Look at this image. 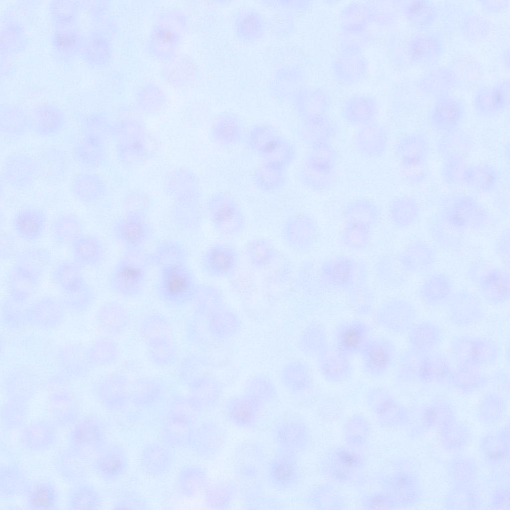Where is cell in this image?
<instances>
[{
    "label": "cell",
    "instance_id": "21",
    "mask_svg": "<svg viewBox=\"0 0 510 510\" xmlns=\"http://www.w3.org/2000/svg\"><path fill=\"white\" fill-rule=\"evenodd\" d=\"M418 295L425 304L439 306L446 304L453 292L451 280L446 274L434 272L428 274L418 287Z\"/></svg>",
    "mask_w": 510,
    "mask_h": 510
},
{
    "label": "cell",
    "instance_id": "10",
    "mask_svg": "<svg viewBox=\"0 0 510 510\" xmlns=\"http://www.w3.org/2000/svg\"><path fill=\"white\" fill-rule=\"evenodd\" d=\"M357 262L352 257L338 255L324 261L319 269V279L324 287L345 290L353 287L357 276Z\"/></svg>",
    "mask_w": 510,
    "mask_h": 510
},
{
    "label": "cell",
    "instance_id": "35",
    "mask_svg": "<svg viewBox=\"0 0 510 510\" xmlns=\"http://www.w3.org/2000/svg\"><path fill=\"white\" fill-rule=\"evenodd\" d=\"M449 312L453 316H466L472 319L481 310L480 299L474 292L466 289L453 291L447 303Z\"/></svg>",
    "mask_w": 510,
    "mask_h": 510
},
{
    "label": "cell",
    "instance_id": "20",
    "mask_svg": "<svg viewBox=\"0 0 510 510\" xmlns=\"http://www.w3.org/2000/svg\"><path fill=\"white\" fill-rule=\"evenodd\" d=\"M48 402L53 420L58 427L70 426L79 419V409L76 398L66 388L55 389L50 394Z\"/></svg>",
    "mask_w": 510,
    "mask_h": 510
},
{
    "label": "cell",
    "instance_id": "50",
    "mask_svg": "<svg viewBox=\"0 0 510 510\" xmlns=\"http://www.w3.org/2000/svg\"><path fill=\"white\" fill-rule=\"evenodd\" d=\"M26 305H19L8 298L5 299L1 308V319L3 324L10 329H18L26 326Z\"/></svg>",
    "mask_w": 510,
    "mask_h": 510
},
{
    "label": "cell",
    "instance_id": "32",
    "mask_svg": "<svg viewBox=\"0 0 510 510\" xmlns=\"http://www.w3.org/2000/svg\"><path fill=\"white\" fill-rule=\"evenodd\" d=\"M101 497L95 488L87 482L75 486L69 492L66 509L70 510H98Z\"/></svg>",
    "mask_w": 510,
    "mask_h": 510
},
{
    "label": "cell",
    "instance_id": "14",
    "mask_svg": "<svg viewBox=\"0 0 510 510\" xmlns=\"http://www.w3.org/2000/svg\"><path fill=\"white\" fill-rule=\"evenodd\" d=\"M11 227L14 234L20 240L34 243L44 235L48 224L46 212L38 207H26L13 215Z\"/></svg>",
    "mask_w": 510,
    "mask_h": 510
},
{
    "label": "cell",
    "instance_id": "5",
    "mask_svg": "<svg viewBox=\"0 0 510 510\" xmlns=\"http://www.w3.org/2000/svg\"><path fill=\"white\" fill-rule=\"evenodd\" d=\"M207 208L210 222L219 235L232 237L243 232L245 224L243 211L230 195L222 192L214 194Z\"/></svg>",
    "mask_w": 510,
    "mask_h": 510
},
{
    "label": "cell",
    "instance_id": "39",
    "mask_svg": "<svg viewBox=\"0 0 510 510\" xmlns=\"http://www.w3.org/2000/svg\"><path fill=\"white\" fill-rule=\"evenodd\" d=\"M98 177L92 173H80L74 177L72 190L74 196L82 203L92 204L101 196Z\"/></svg>",
    "mask_w": 510,
    "mask_h": 510
},
{
    "label": "cell",
    "instance_id": "33",
    "mask_svg": "<svg viewBox=\"0 0 510 510\" xmlns=\"http://www.w3.org/2000/svg\"><path fill=\"white\" fill-rule=\"evenodd\" d=\"M333 130L332 124L319 117L302 121L299 128L301 139L312 148L327 145Z\"/></svg>",
    "mask_w": 510,
    "mask_h": 510
},
{
    "label": "cell",
    "instance_id": "60",
    "mask_svg": "<svg viewBox=\"0 0 510 510\" xmlns=\"http://www.w3.org/2000/svg\"><path fill=\"white\" fill-rule=\"evenodd\" d=\"M292 473L291 467L286 463L277 465L275 471V475L277 478H280L283 481L285 480H288L291 476Z\"/></svg>",
    "mask_w": 510,
    "mask_h": 510
},
{
    "label": "cell",
    "instance_id": "44",
    "mask_svg": "<svg viewBox=\"0 0 510 510\" xmlns=\"http://www.w3.org/2000/svg\"><path fill=\"white\" fill-rule=\"evenodd\" d=\"M67 311L81 315L88 312L94 304L95 295L88 284L82 289L60 298Z\"/></svg>",
    "mask_w": 510,
    "mask_h": 510
},
{
    "label": "cell",
    "instance_id": "37",
    "mask_svg": "<svg viewBox=\"0 0 510 510\" xmlns=\"http://www.w3.org/2000/svg\"><path fill=\"white\" fill-rule=\"evenodd\" d=\"M91 468L105 481L116 478L123 468L122 458L115 447L105 448L91 463Z\"/></svg>",
    "mask_w": 510,
    "mask_h": 510
},
{
    "label": "cell",
    "instance_id": "46",
    "mask_svg": "<svg viewBox=\"0 0 510 510\" xmlns=\"http://www.w3.org/2000/svg\"><path fill=\"white\" fill-rule=\"evenodd\" d=\"M398 150L400 162L406 172L424 166L425 149L412 139H406L400 144Z\"/></svg>",
    "mask_w": 510,
    "mask_h": 510
},
{
    "label": "cell",
    "instance_id": "53",
    "mask_svg": "<svg viewBox=\"0 0 510 510\" xmlns=\"http://www.w3.org/2000/svg\"><path fill=\"white\" fill-rule=\"evenodd\" d=\"M392 359V353L386 347L377 345L367 350L365 360L370 369L379 373L387 369Z\"/></svg>",
    "mask_w": 510,
    "mask_h": 510
},
{
    "label": "cell",
    "instance_id": "51",
    "mask_svg": "<svg viewBox=\"0 0 510 510\" xmlns=\"http://www.w3.org/2000/svg\"><path fill=\"white\" fill-rule=\"evenodd\" d=\"M413 331V340L416 350L428 351L437 345L439 332L433 324H421Z\"/></svg>",
    "mask_w": 510,
    "mask_h": 510
},
{
    "label": "cell",
    "instance_id": "43",
    "mask_svg": "<svg viewBox=\"0 0 510 510\" xmlns=\"http://www.w3.org/2000/svg\"><path fill=\"white\" fill-rule=\"evenodd\" d=\"M1 131L7 136L19 138L31 128V117L18 111H6L0 116Z\"/></svg>",
    "mask_w": 510,
    "mask_h": 510
},
{
    "label": "cell",
    "instance_id": "52",
    "mask_svg": "<svg viewBox=\"0 0 510 510\" xmlns=\"http://www.w3.org/2000/svg\"><path fill=\"white\" fill-rule=\"evenodd\" d=\"M98 139L94 133H88L75 146L76 158L84 164L93 166L97 160Z\"/></svg>",
    "mask_w": 510,
    "mask_h": 510
},
{
    "label": "cell",
    "instance_id": "54",
    "mask_svg": "<svg viewBox=\"0 0 510 510\" xmlns=\"http://www.w3.org/2000/svg\"><path fill=\"white\" fill-rule=\"evenodd\" d=\"M80 36L72 30L57 32L53 38V44L60 54L68 55L76 51L80 45Z\"/></svg>",
    "mask_w": 510,
    "mask_h": 510
},
{
    "label": "cell",
    "instance_id": "45",
    "mask_svg": "<svg viewBox=\"0 0 510 510\" xmlns=\"http://www.w3.org/2000/svg\"><path fill=\"white\" fill-rule=\"evenodd\" d=\"M366 336V330L362 325L356 323H349L338 332L337 344L342 351L352 352L361 348Z\"/></svg>",
    "mask_w": 510,
    "mask_h": 510
},
{
    "label": "cell",
    "instance_id": "28",
    "mask_svg": "<svg viewBox=\"0 0 510 510\" xmlns=\"http://www.w3.org/2000/svg\"><path fill=\"white\" fill-rule=\"evenodd\" d=\"M373 227L372 224L363 221L346 219L340 235L342 244L354 253L365 251L371 244Z\"/></svg>",
    "mask_w": 510,
    "mask_h": 510
},
{
    "label": "cell",
    "instance_id": "13",
    "mask_svg": "<svg viewBox=\"0 0 510 510\" xmlns=\"http://www.w3.org/2000/svg\"><path fill=\"white\" fill-rule=\"evenodd\" d=\"M436 259V251L431 244L415 240L408 243L401 250L398 256V263L405 273L417 275L429 272Z\"/></svg>",
    "mask_w": 510,
    "mask_h": 510
},
{
    "label": "cell",
    "instance_id": "24",
    "mask_svg": "<svg viewBox=\"0 0 510 510\" xmlns=\"http://www.w3.org/2000/svg\"><path fill=\"white\" fill-rule=\"evenodd\" d=\"M66 123L63 112L52 105L38 108L31 117V129L42 137H51L59 133Z\"/></svg>",
    "mask_w": 510,
    "mask_h": 510
},
{
    "label": "cell",
    "instance_id": "42",
    "mask_svg": "<svg viewBox=\"0 0 510 510\" xmlns=\"http://www.w3.org/2000/svg\"><path fill=\"white\" fill-rule=\"evenodd\" d=\"M418 215L415 204L404 199L394 201L388 210V217L391 223L401 229L407 228L414 224L418 219Z\"/></svg>",
    "mask_w": 510,
    "mask_h": 510
},
{
    "label": "cell",
    "instance_id": "48",
    "mask_svg": "<svg viewBox=\"0 0 510 510\" xmlns=\"http://www.w3.org/2000/svg\"><path fill=\"white\" fill-rule=\"evenodd\" d=\"M51 255L47 250L37 247H28L18 249L11 259L45 271L51 263Z\"/></svg>",
    "mask_w": 510,
    "mask_h": 510
},
{
    "label": "cell",
    "instance_id": "9",
    "mask_svg": "<svg viewBox=\"0 0 510 510\" xmlns=\"http://www.w3.org/2000/svg\"><path fill=\"white\" fill-rule=\"evenodd\" d=\"M26 326L43 331L57 328L64 320L66 309L61 298L40 297L25 306Z\"/></svg>",
    "mask_w": 510,
    "mask_h": 510
},
{
    "label": "cell",
    "instance_id": "3",
    "mask_svg": "<svg viewBox=\"0 0 510 510\" xmlns=\"http://www.w3.org/2000/svg\"><path fill=\"white\" fill-rule=\"evenodd\" d=\"M336 156L328 145L312 148L298 169L300 182L313 190H322L331 185L333 181Z\"/></svg>",
    "mask_w": 510,
    "mask_h": 510
},
{
    "label": "cell",
    "instance_id": "6",
    "mask_svg": "<svg viewBox=\"0 0 510 510\" xmlns=\"http://www.w3.org/2000/svg\"><path fill=\"white\" fill-rule=\"evenodd\" d=\"M68 442L69 447L88 457L100 454L106 447L103 422L93 415L79 419L69 433Z\"/></svg>",
    "mask_w": 510,
    "mask_h": 510
},
{
    "label": "cell",
    "instance_id": "1",
    "mask_svg": "<svg viewBox=\"0 0 510 510\" xmlns=\"http://www.w3.org/2000/svg\"><path fill=\"white\" fill-rule=\"evenodd\" d=\"M150 254L152 267L157 271L154 290L159 299L174 307L194 301L200 284L188 263L184 245L176 239H165Z\"/></svg>",
    "mask_w": 510,
    "mask_h": 510
},
{
    "label": "cell",
    "instance_id": "40",
    "mask_svg": "<svg viewBox=\"0 0 510 510\" xmlns=\"http://www.w3.org/2000/svg\"><path fill=\"white\" fill-rule=\"evenodd\" d=\"M246 255L251 265L257 269L270 265L276 257V251L270 242L262 238L255 239L246 247Z\"/></svg>",
    "mask_w": 510,
    "mask_h": 510
},
{
    "label": "cell",
    "instance_id": "56",
    "mask_svg": "<svg viewBox=\"0 0 510 510\" xmlns=\"http://www.w3.org/2000/svg\"><path fill=\"white\" fill-rule=\"evenodd\" d=\"M87 44L85 52L88 59L92 62L100 60L106 49L102 38L99 36L92 37Z\"/></svg>",
    "mask_w": 510,
    "mask_h": 510
},
{
    "label": "cell",
    "instance_id": "41",
    "mask_svg": "<svg viewBox=\"0 0 510 510\" xmlns=\"http://www.w3.org/2000/svg\"><path fill=\"white\" fill-rule=\"evenodd\" d=\"M27 403L12 399H6L1 409V422L7 431L22 429L28 418Z\"/></svg>",
    "mask_w": 510,
    "mask_h": 510
},
{
    "label": "cell",
    "instance_id": "17",
    "mask_svg": "<svg viewBox=\"0 0 510 510\" xmlns=\"http://www.w3.org/2000/svg\"><path fill=\"white\" fill-rule=\"evenodd\" d=\"M472 202L460 201L442 213L444 224L455 231L482 227L486 223V215Z\"/></svg>",
    "mask_w": 510,
    "mask_h": 510
},
{
    "label": "cell",
    "instance_id": "27",
    "mask_svg": "<svg viewBox=\"0 0 510 510\" xmlns=\"http://www.w3.org/2000/svg\"><path fill=\"white\" fill-rule=\"evenodd\" d=\"M26 509L55 510L59 509V496L53 483L43 479L31 483L25 494Z\"/></svg>",
    "mask_w": 510,
    "mask_h": 510
},
{
    "label": "cell",
    "instance_id": "26",
    "mask_svg": "<svg viewBox=\"0 0 510 510\" xmlns=\"http://www.w3.org/2000/svg\"><path fill=\"white\" fill-rule=\"evenodd\" d=\"M246 130L242 121L230 114L219 117L213 124L212 134L215 142L224 147L238 145L244 140Z\"/></svg>",
    "mask_w": 510,
    "mask_h": 510
},
{
    "label": "cell",
    "instance_id": "12",
    "mask_svg": "<svg viewBox=\"0 0 510 510\" xmlns=\"http://www.w3.org/2000/svg\"><path fill=\"white\" fill-rule=\"evenodd\" d=\"M38 161L32 156L22 154L7 157L3 164V177L12 188L24 189L31 186L40 173Z\"/></svg>",
    "mask_w": 510,
    "mask_h": 510
},
{
    "label": "cell",
    "instance_id": "19",
    "mask_svg": "<svg viewBox=\"0 0 510 510\" xmlns=\"http://www.w3.org/2000/svg\"><path fill=\"white\" fill-rule=\"evenodd\" d=\"M477 284L481 295L493 303H502L510 293L509 273L497 267L484 268L478 273Z\"/></svg>",
    "mask_w": 510,
    "mask_h": 510
},
{
    "label": "cell",
    "instance_id": "16",
    "mask_svg": "<svg viewBox=\"0 0 510 510\" xmlns=\"http://www.w3.org/2000/svg\"><path fill=\"white\" fill-rule=\"evenodd\" d=\"M53 466L60 476L73 486L87 482L91 468L89 457L69 447L56 456Z\"/></svg>",
    "mask_w": 510,
    "mask_h": 510
},
{
    "label": "cell",
    "instance_id": "29",
    "mask_svg": "<svg viewBox=\"0 0 510 510\" xmlns=\"http://www.w3.org/2000/svg\"><path fill=\"white\" fill-rule=\"evenodd\" d=\"M35 382L32 374L23 369L12 370L3 382V389L6 399H15L28 403L35 392Z\"/></svg>",
    "mask_w": 510,
    "mask_h": 510
},
{
    "label": "cell",
    "instance_id": "11",
    "mask_svg": "<svg viewBox=\"0 0 510 510\" xmlns=\"http://www.w3.org/2000/svg\"><path fill=\"white\" fill-rule=\"evenodd\" d=\"M70 242L72 260L81 269H96L105 262L107 249L99 236L82 233Z\"/></svg>",
    "mask_w": 510,
    "mask_h": 510
},
{
    "label": "cell",
    "instance_id": "15",
    "mask_svg": "<svg viewBox=\"0 0 510 510\" xmlns=\"http://www.w3.org/2000/svg\"><path fill=\"white\" fill-rule=\"evenodd\" d=\"M52 420L41 419L26 425L19 437L21 445L26 450L43 452L54 447L58 441L57 428Z\"/></svg>",
    "mask_w": 510,
    "mask_h": 510
},
{
    "label": "cell",
    "instance_id": "49",
    "mask_svg": "<svg viewBox=\"0 0 510 510\" xmlns=\"http://www.w3.org/2000/svg\"><path fill=\"white\" fill-rule=\"evenodd\" d=\"M461 114L459 103L453 100H444L436 105L434 119L438 125L448 127L454 125L459 120Z\"/></svg>",
    "mask_w": 510,
    "mask_h": 510
},
{
    "label": "cell",
    "instance_id": "55",
    "mask_svg": "<svg viewBox=\"0 0 510 510\" xmlns=\"http://www.w3.org/2000/svg\"><path fill=\"white\" fill-rule=\"evenodd\" d=\"M509 91L498 87L488 90L482 97L483 108L486 112H496L506 105Z\"/></svg>",
    "mask_w": 510,
    "mask_h": 510
},
{
    "label": "cell",
    "instance_id": "25",
    "mask_svg": "<svg viewBox=\"0 0 510 510\" xmlns=\"http://www.w3.org/2000/svg\"><path fill=\"white\" fill-rule=\"evenodd\" d=\"M31 483L24 469L18 464L10 463L0 467V498L6 499L25 495Z\"/></svg>",
    "mask_w": 510,
    "mask_h": 510
},
{
    "label": "cell",
    "instance_id": "7",
    "mask_svg": "<svg viewBox=\"0 0 510 510\" xmlns=\"http://www.w3.org/2000/svg\"><path fill=\"white\" fill-rule=\"evenodd\" d=\"M44 271L26 263L15 262L5 277L7 298L19 305L28 304L36 292Z\"/></svg>",
    "mask_w": 510,
    "mask_h": 510
},
{
    "label": "cell",
    "instance_id": "23",
    "mask_svg": "<svg viewBox=\"0 0 510 510\" xmlns=\"http://www.w3.org/2000/svg\"><path fill=\"white\" fill-rule=\"evenodd\" d=\"M50 279L62 295L78 291L89 284L82 269L73 260L57 263L51 271Z\"/></svg>",
    "mask_w": 510,
    "mask_h": 510
},
{
    "label": "cell",
    "instance_id": "22",
    "mask_svg": "<svg viewBox=\"0 0 510 510\" xmlns=\"http://www.w3.org/2000/svg\"><path fill=\"white\" fill-rule=\"evenodd\" d=\"M60 371L72 379H82L88 376L91 365L86 357L85 348L76 344H68L57 353Z\"/></svg>",
    "mask_w": 510,
    "mask_h": 510
},
{
    "label": "cell",
    "instance_id": "47",
    "mask_svg": "<svg viewBox=\"0 0 510 510\" xmlns=\"http://www.w3.org/2000/svg\"><path fill=\"white\" fill-rule=\"evenodd\" d=\"M344 215L346 219L361 220L372 225L377 223L381 217L376 205L366 200H356L349 204L345 209Z\"/></svg>",
    "mask_w": 510,
    "mask_h": 510
},
{
    "label": "cell",
    "instance_id": "57",
    "mask_svg": "<svg viewBox=\"0 0 510 510\" xmlns=\"http://www.w3.org/2000/svg\"><path fill=\"white\" fill-rule=\"evenodd\" d=\"M509 231L506 230L501 235L498 240L497 243L498 252L502 255H506L509 253Z\"/></svg>",
    "mask_w": 510,
    "mask_h": 510
},
{
    "label": "cell",
    "instance_id": "8",
    "mask_svg": "<svg viewBox=\"0 0 510 510\" xmlns=\"http://www.w3.org/2000/svg\"><path fill=\"white\" fill-rule=\"evenodd\" d=\"M239 262L236 248L227 243H216L203 253L200 266L203 273L212 278H225L234 275Z\"/></svg>",
    "mask_w": 510,
    "mask_h": 510
},
{
    "label": "cell",
    "instance_id": "59",
    "mask_svg": "<svg viewBox=\"0 0 510 510\" xmlns=\"http://www.w3.org/2000/svg\"><path fill=\"white\" fill-rule=\"evenodd\" d=\"M340 461L345 466H354L358 462L356 455L347 451H342L339 454Z\"/></svg>",
    "mask_w": 510,
    "mask_h": 510
},
{
    "label": "cell",
    "instance_id": "61",
    "mask_svg": "<svg viewBox=\"0 0 510 510\" xmlns=\"http://www.w3.org/2000/svg\"><path fill=\"white\" fill-rule=\"evenodd\" d=\"M372 502L373 503V507H384L387 505L386 498L383 496L375 497L373 498Z\"/></svg>",
    "mask_w": 510,
    "mask_h": 510
},
{
    "label": "cell",
    "instance_id": "2",
    "mask_svg": "<svg viewBox=\"0 0 510 510\" xmlns=\"http://www.w3.org/2000/svg\"><path fill=\"white\" fill-rule=\"evenodd\" d=\"M152 268L150 251L124 252L110 271L107 284L123 298L137 297L144 292Z\"/></svg>",
    "mask_w": 510,
    "mask_h": 510
},
{
    "label": "cell",
    "instance_id": "18",
    "mask_svg": "<svg viewBox=\"0 0 510 510\" xmlns=\"http://www.w3.org/2000/svg\"><path fill=\"white\" fill-rule=\"evenodd\" d=\"M318 235L316 222L311 218L294 216L286 220L283 227V236L291 248L306 251L315 244Z\"/></svg>",
    "mask_w": 510,
    "mask_h": 510
},
{
    "label": "cell",
    "instance_id": "38",
    "mask_svg": "<svg viewBox=\"0 0 510 510\" xmlns=\"http://www.w3.org/2000/svg\"><path fill=\"white\" fill-rule=\"evenodd\" d=\"M296 156L293 144L286 138L278 134L265 152L260 156L264 161L287 169Z\"/></svg>",
    "mask_w": 510,
    "mask_h": 510
},
{
    "label": "cell",
    "instance_id": "30",
    "mask_svg": "<svg viewBox=\"0 0 510 510\" xmlns=\"http://www.w3.org/2000/svg\"><path fill=\"white\" fill-rule=\"evenodd\" d=\"M286 169L264 161L253 172V183L257 189L263 193H273L279 191L287 183Z\"/></svg>",
    "mask_w": 510,
    "mask_h": 510
},
{
    "label": "cell",
    "instance_id": "58",
    "mask_svg": "<svg viewBox=\"0 0 510 510\" xmlns=\"http://www.w3.org/2000/svg\"><path fill=\"white\" fill-rule=\"evenodd\" d=\"M174 32L168 28H162L158 33L157 38L162 44L170 45L176 40Z\"/></svg>",
    "mask_w": 510,
    "mask_h": 510
},
{
    "label": "cell",
    "instance_id": "4",
    "mask_svg": "<svg viewBox=\"0 0 510 510\" xmlns=\"http://www.w3.org/2000/svg\"><path fill=\"white\" fill-rule=\"evenodd\" d=\"M114 239L123 248L124 252H140L152 239L153 228L146 215L126 213L114 219L111 224Z\"/></svg>",
    "mask_w": 510,
    "mask_h": 510
},
{
    "label": "cell",
    "instance_id": "34",
    "mask_svg": "<svg viewBox=\"0 0 510 510\" xmlns=\"http://www.w3.org/2000/svg\"><path fill=\"white\" fill-rule=\"evenodd\" d=\"M278 134L272 124H257L246 131L243 141L249 150L260 157Z\"/></svg>",
    "mask_w": 510,
    "mask_h": 510
},
{
    "label": "cell",
    "instance_id": "31",
    "mask_svg": "<svg viewBox=\"0 0 510 510\" xmlns=\"http://www.w3.org/2000/svg\"><path fill=\"white\" fill-rule=\"evenodd\" d=\"M364 126L356 138L357 148L366 155L375 156L380 154L386 145V130L378 125L369 124Z\"/></svg>",
    "mask_w": 510,
    "mask_h": 510
},
{
    "label": "cell",
    "instance_id": "36",
    "mask_svg": "<svg viewBox=\"0 0 510 510\" xmlns=\"http://www.w3.org/2000/svg\"><path fill=\"white\" fill-rule=\"evenodd\" d=\"M82 222L75 215L64 213L53 220L50 225V233L53 241L60 244L83 233Z\"/></svg>",
    "mask_w": 510,
    "mask_h": 510
}]
</instances>
